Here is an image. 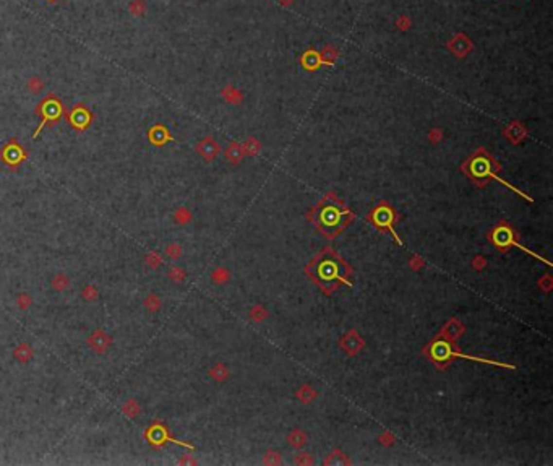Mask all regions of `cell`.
<instances>
[{
	"instance_id": "cell-1",
	"label": "cell",
	"mask_w": 553,
	"mask_h": 466,
	"mask_svg": "<svg viewBox=\"0 0 553 466\" xmlns=\"http://www.w3.org/2000/svg\"><path fill=\"white\" fill-rule=\"evenodd\" d=\"M352 270L341 257H338L331 249H324L315 257L312 263L307 266V275L312 278L323 293H333L342 283L351 286L349 276Z\"/></svg>"
},
{
	"instance_id": "cell-2",
	"label": "cell",
	"mask_w": 553,
	"mask_h": 466,
	"mask_svg": "<svg viewBox=\"0 0 553 466\" xmlns=\"http://www.w3.org/2000/svg\"><path fill=\"white\" fill-rule=\"evenodd\" d=\"M310 220L317 224V227L324 236L331 239V237H336L351 223L352 215L344 206L342 202H339L334 195H328L310 213Z\"/></svg>"
},
{
	"instance_id": "cell-3",
	"label": "cell",
	"mask_w": 553,
	"mask_h": 466,
	"mask_svg": "<svg viewBox=\"0 0 553 466\" xmlns=\"http://www.w3.org/2000/svg\"><path fill=\"white\" fill-rule=\"evenodd\" d=\"M424 353L428 356L431 361L443 366V364L453 361L454 357H464L469 359V361H477L482 364H492V366H501V367H509L513 369V366H508V364H499L495 361H490V359H483V357H474V356H467V354H463L458 348H454L449 341H446L445 338H438L433 339L428 346L424 349Z\"/></svg>"
},
{
	"instance_id": "cell-4",
	"label": "cell",
	"mask_w": 553,
	"mask_h": 466,
	"mask_svg": "<svg viewBox=\"0 0 553 466\" xmlns=\"http://www.w3.org/2000/svg\"><path fill=\"white\" fill-rule=\"evenodd\" d=\"M464 169L474 181H477V184H480V186H483L490 179H495V172L498 171L495 163L492 161V158H490L488 154H485L483 151H480L479 154H474V158L465 164Z\"/></svg>"
},
{
	"instance_id": "cell-5",
	"label": "cell",
	"mask_w": 553,
	"mask_h": 466,
	"mask_svg": "<svg viewBox=\"0 0 553 466\" xmlns=\"http://www.w3.org/2000/svg\"><path fill=\"white\" fill-rule=\"evenodd\" d=\"M64 112L65 111H64V106H62V103H60V99L54 94L47 96V98L39 104V108H37V114H39L42 119H41L39 127H37V130L35 132V137H37V133H39L47 124L52 125V124L59 122L60 117L64 115Z\"/></svg>"
},
{
	"instance_id": "cell-6",
	"label": "cell",
	"mask_w": 553,
	"mask_h": 466,
	"mask_svg": "<svg viewBox=\"0 0 553 466\" xmlns=\"http://www.w3.org/2000/svg\"><path fill=\"white\" fill-rule=\"evenodd\" d=\"M370 220H372L373 224L378 227V229L390 232V234L394 237V241L397 242V244L402 245V242H401L399 237H397L396 231L392 229V224L396 223L397 215H396V211L388 205V203H380V205H378L375 210L370 213Z\"/></svg>"
},
{
	"instance_id": "cell-7",
	"label": "cell",
	"mask_w": 553,
	"mask_h": 466,
	"mask_svg": "<svg viewBox=\"0 0 553 466\" xmlns=\"http://www.w3.org/2000/svg\"><path fill=\"white\" fill-rule=\"evenodd\" d=\"M490 241L493 242V245L497 247V249L503 250V252L506 250L508 247L516 245V247H519V249L526 250L527 254H531V255H534V257H537L535 254H532L531 250H527L526 247H521V245L517 244L516 234H514L511 227H509L508 224H504V223H501V224H498L492 232H490ZM537 259H538V257H537Z\"/></svg>"
},
{
	"instance_id": "cell-8",
	"label": "cell",
	"mask_w": 553,
	"mask_h": 466,
	"mask_svg": "<svg viewBox=\"0 0 553 466\" xmlns=\"http://www.w3.org/2000/svg\"><path fill=\"white\" fill-rule=\"evenodd\" d=\"M0 158H2L8 166H18V164H21L26 159V153L25 149L18 145L17 140L15 142L12 140V142L7 143L2 151H0Z\"/></svg>"
},
{
	"instance_id": "cell-9",
	"label": "cell",
	"mask_w": 553,
	"mask_h": 466,
	"mask_svg": "<svg viewBox=\"0 0 553 466\" xmlns=\"http://www.w3.org/2000/svg\"><path fill=\"white\" fill-rule=\"evenodd\" d=\"M69 120L76 130H80L81 132V130H85L91 124L93 115H91V112L85 108V106L80 104V106H75V108L71 109V112L69 114Z\"/></svg>"
},
{
	"instance_id": "cell-10",
	"label": "cell",
	"mask_w": 553,
	"mask_h": 466,
	"mask_svg": "<svg viewBox=\"0 0 553 466\" xmlns=\"http://www.w3.org/2000/svg\"><path fill=\"white\" fill-rule=\"evenodd\" d=\"M110 344H112V338H110L109 333L103 332V330H96L88 338V346L98 354H103L107 351Z\"/></svg>"
},
{
	"instance_id": "cell-11",
	"label": "cell",
	"mask_w": 553,
	"mask_h": 466,
	"mask_svg": "<svg viewBox=\"0 0 553 466\" xmlns=\"http://www.w3.org/2000/svg\"><path fill=\"white\" fill-rule=\"evenodd\" d=\"M196 149L203 156V159H206V161H213V159L217 156V153H219V147H217V143L213 138L201 140V142L198 143Z\"/></svg>"
},
{
	"instance_id": "cell-12",
	"label": "cell",
	"mask_w": 553,
	"mask_h": 466,
	"mask_svg": "<svg viewBox=\"0 0 553 466\" xmlns=\"http://www.w3.org/2000/svg\"><path fill=\"white\" fill-rule=\"evenodd\" d=\"M148 138L153 145H159V147H161V145L171 140V135H169L167 129L164 127V125H154L148 132Z\"/></svg>"
},
{
	"instance_id": "cell-13",
	"label": "cell",
	"mask_w": 553,
	"mask_h": 466,
	"mask_svg": "<svg viewBox=\"0 0 553 466\" xmlns=\"http://www.w3.org/2000/svg\"><path fill=\"white\" fill-rule=\"evenodd\" d=\"M342 346H344V349H346L349 354H356L358 349L363 346V341H362L360 336H358L356 332H351L346 338H344Z\"/></svg>"
},
{
	"instance_id": "cell-14",
	"label": "cell",
	"mask_w": 553,
	"mask_h": 466,
	"mask_svg": "<svg viewBox=\"0 0 553 466\" xmlns=\"http://www.w3.org/2000/svg\"><path fill=\"white\" fill-rule=\"evenodd\" d=\"M13 356H15V359L17 361H20V362H30L31 359H33V356H35V349H33V346L31 344H28V343H21L20 346H18L15 351H13Z\"/></svg>"
},
{
	"instance_id": "cell-15",
	"label": "cell",
	"mask_w": 553,
	"mask_h": 466,
	"mask_svg": "<svg viewBox=\"0 0 553 466\" xmlns=\"http://www.w3.org/2000/svg\"><path fill=\"white\" fill-rule=\"evenodd\" d=\"M51 284H52V289H55V291H59V293H62V291H65V289L70 288V278L65 273H57L54 278H52Z\"/></svg>"
},
{
	"instance_id": "cell-16",
	"label": "cell",
	"mask_w": 553,
	"mask_h": 466,
	"mask_svg": "<svg viewBox=\"0 0 553 466\" xmlns=\"http://www.w3.org/2000/svg\"><path fill=\"white\" fill-rule=\"evenodd\" d=\"M143 305L149 314H154L161 309V299H159V296L156 294H148L146 299L143 300Z\"/></svg>"
},
{
	"instance_id": "cell-17",
	"label": "cell",
	"mask_w": 553,
	"mask_h": 466,
	"mask_svg": "<svg viewBox=\"0 0 553 466\" xmlns=\"http://www.w3.org/2000/svg\"><path fill=\"white\" fill-rule=\"evenodd\" d=\"M149 439H151V442H154V444H162L164 440H169V435H167V430L164 429V427H161V426H158V427H153L151 429V432H149Z\"/></svg>"
},
{
	"instance_id": "cell-18",
	"label": "cell",
	"mask_w": 553,
	"mask_h": 466,
	"mask_svg": "<svg viewBox=\"0 0 553 466\" xmlns=\"http://www.w3.org/2000/svg\"><path fill=\"white\" fill-rule=\"evenodd\" d=\"M463 332H464V327L459 323H456V322H451L443 328V335H446V336L451 338V339H456Z\"/></svg>"
},
{
	"instance_id": "cell-19",
	"label": "cell",
	"mask_w": 553,
	"mask_h": 466,
	"mask_svg": "<svg viewBox=\"0 0 553 466\" xmlns=\"http://www.w3.org/2000/svg\"><path fill=\"white\" fill-rule=\"evenodd\" d=\"M122 411L127 417H137L140 414V405L135 400H128L124 403Z\"/></svg>"
},
{
	"instance_id": "cell-20",
	"label": "cell",
	"mask_w": 553,
	"mask_h": 466,
	"mask_svg": "<svg viewBox=\"0 0 553 466\" xmlns=\"http://www.w3.org/2000/svg\"><path fill=\"white\" fill-rule=\"evenodd\" d=\"M128 10L135 17H143L144 13H146V3H144V0H133V2L130 3Z\"/></svg>"
},
{
	"instance_id": "cell-21",
	"label": "cell",
	"mask_w": 553,
	"mask_h": 466,
	"mask_svg": "<svg viewBox=\"0 0 553 466\" xmlns=\"http://www.w3.org/2000/svg\"><path fill=\"white\" fill-rule=\"evenodd\" d=\"M98 296H99V291L93 284L85 286L83 291H81V298H83L85 300H88V302H91V300H96V299H98Z\"/></svg>"
},
{
	"instance_id": "cell-22",
	"label": "cell",
	"mask_w": 553,
	"mask_h": 466,
	"mask_svg": "<svg viewBox=\"0 0 553 466\" xmlns=\"http://www.w3.org/2000/svg\"><path fill=\"white\" fill-rule=\"evenodd\" d=\"M15 302H17V305L18 307H20L21 310H28L31 307V304H33V298L28 293H21V294H18L17 296V299H15Z\"/></svg>"
},
{
	"instance_id": "cell-23",
	"label": "cell",
	"mask_w": 553,
	"mask_h": 466,
	"mask_svg": "<svg viewBox=\"0 0 553 466\" xmlns=\"http://www.w3.org/2000/svg\"><path fill=\"white\" fill-rule=\"evenodd\" d=\"M174 220H176L178 224H187V223H190L192 215L187 208H178V210L176 211V215H174Z\"/></svg>"
},
{
	"instance_id": "cell-24",
	"label": "cell",
	"mask_w": 553,
	"mask_h": 466,
	"mask_svg": "<svg viewBox=\"0 0 553 466\" xmlns=\"http://www.w3.org/2000/svg\"><path fill=\"white\" fill-rule=\"evenodd\" d=\"M144 263H146L149 268L156 270L158 266H161L162 260H161V257H159V254H156V252H151V254H148L146 257H144Z\"/></svg>"
},
{
	"instance_id": "cell-25",
	"label": "cell",
	"mask_w": 553,
	"mask_h": 466,
	"mask_svg": "<svg viewBox=\"0 0 553 466\" xmlns=\"http://www.w3.org/2000/svg\"><path fill=\"white\" fill-rule=\"evenodd\" d=\"M42 88H44V83H42L39 76H33V78L28 80V90H30L31 93L37 94L39 91H42Z\"/></svg>"
},
{
	"instance_id": "cell-26",
	"label": "cell",
	"mask_w": 553,
	"mask_h": 466,
	"mask_svg": "<svg viewBox=\"0 0 553 466\" xmlns=\"http://www.w3.org/2000/svg\"><path fill=\"white\" fill-rule=\"evenodd\" d=\"M211 377L216 378V380H224L227 377V369L222 366V364H217L216 367L211 369Z\"/></svg>"
},
{
	"instance_id": "cell-27",
	"label": "cell",
	"mask_w": 553,
	"mask_h": 466,
	"mask_svg": "<svg viewBox=\"0 0 553 466\" xmlns=\"http://www.w3.org/2000/svg\"><path fill=\"white\" fill-rule=\"evenodd\" d=\"M167 276H169V280L176 281V283H180V281L185 280V271H183L182 268H171Z\"/></svg>"
},
{
	"instance_id": "cell-28",
	"label": "cell",
	"mask_w": 553,
	"mask_h": 466,
	"mask_svg": "<svg viewBox=\"0 0 553 466\" xmlns=\"http://www.w3.org/2000/svg\"><path fill=\"white\" fill-rule=\"evenodd\" d=\"M182 254V247L178 244H169L166 247V255L171 257V259H178Z\"/></svg>"
},
{
	"instance_id": "cell-29",
	"label": "cell",
	"mask_w": 553,
	"mask_h": 466,
	"mask_svg": "<svg viewBox=\"0 0 553 466\" xmlns=\"http://www.w3.org/2000/svg\"><path fill=\"white\" fill-rule=\"evenodd\" d=\"M242 158V151L237 145H232V147L227 149V159H231L232 163H237Z\"/></svg>"
},
{
	"instance_id": "cell-30",
	"label": "cell",
	"mask_w": 553,
	"mask_h": 466,
	"mask_svg": "<svg viewBox=\"0 0 553 466\" xmlns=\"http://www.w3.org/2000/svg\"><path fill=\"white\" fill-rule=\"evenodd\" d=\"M226 271L224 270H217V271H214V280H224L226 278Z\"/></svg>"
}]
</instances>
